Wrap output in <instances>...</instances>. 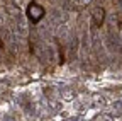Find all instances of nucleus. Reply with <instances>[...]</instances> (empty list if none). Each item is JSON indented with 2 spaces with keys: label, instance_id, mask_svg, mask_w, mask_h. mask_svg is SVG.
<instances>
[{
  "label": "nucleus",
  "instance_id": "obj_1",
  "mask_svg": "<svg viewBox=\"0 0 122 121\" xmlns=\"http://www.w3.org/2000/svg\"><path fill=\"white\" fill-rule=\"evenodd\" d=\"M25 14H27V17H29V21L32 22V24H37L42 17H44V14H46V10L37 4V2H30L29 5H27V10H25Z\"/></svg>",
  "mask_w": 122,
  "mask_h": 121
},
{
  "label": "nucleus",
  "instance_id": "obj_2",
  "mask_svg": "<svg viewBox=\"0 0 122 121\" xmlns=\"http://www.w3.org/2000/svg\"><path fill=\"white\" fill-rule=\"evenodd\" d=\"M103 19H105V10L102 7L93 9V12H92V24H93L95 29H98L103 24Z\"/></svg>",
  "mask_w": 122,
  "mask_h": 121
},
{
  "label": "nucleus",
  "instance_id": "obj_3",
  "mask_svg": "<svg viewBox=\"0 0 122 121\" xmlns=\"http://www.w3.org/2000/svg\"><path fill=\"white\" fill-rule=\"evenodd\" d=\"M61 96H63L65 101H71L75 97V92H73L71 89H63V90H61Z\"/></svg>",
  "mask_w": 122,
  "mask_h": 121
},
{
  "label": "nucleus",
  "instance_id": "obj_4",
  "mask_svg": "<svg viewBox=\"0 0 122 121\" xmlns=\"http://www.w3.org/2000/svg\"><path fill=\"white\" fill-rule=\"evenodd\" d=\"M112 111H114V114H115V116H122V101L114 102V106H112Z\"/></svg>",
  "mask_w": 122,
  "mask_h": 121
},
{
  "label": "nucleus",
  "instance_id": "obj_5",
  "mask_svg": "<svg viewBox=\"0 0 122 121\" xmlns=\"http://www.w3.org/2000/svg\"><path fill=\"white\" fill-rule=\"evenodd\" d=\"M95 121H115V119H114V116H110V114H98V116L95 118Z\"/></svg>",
  "mask_w": 122,
  "mask_h": 121
},
{
  "label": "nucleus",
  "instance_id": "obj_6",
  "mask_svg": "<svg viewBox=\"0 0 122 121\" xmlns=\"http://www.w3.org/2000/svg\"><path fill=\"white\" fill-rule=\"evenodd\" d=\"M95 104L98 106V104H105V99L102 97V96H95Z\"/></svg>",
  "mask_w": 122,
  "mask_h": 121
},
{
  "label": "nucleus",
  "instance_id": "obj_7",
  "mask_svg": "<svg viewBox=\"0 0 122 121\" xmlns=\"http://www.w3.org/2000/svg\"><path fill=\"white\" fill-rule=\"evenodd\" d=\"M92 0H81V4H90Z\"/></svg>",
  "mask_w": 122,
  "mask_h": 121
},
{
  "label": "nucleus",
  "instance_id": "obj_8",
  "mask_svg": "<svg viewBox=\"0 0 122 121\" xmlns=\"http://www.w3.org/2000/svg\"><path fill=\"white\" fill-rule=\"evenodd\" d=\"M65 121H76V119H65Z\"/></svg>",
  "mask_w": 122,
  "mask_h": 121
}]
</instances>
